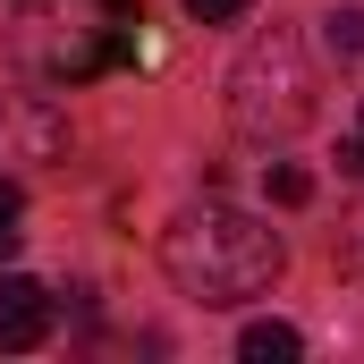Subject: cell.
I'll list each match as a JSON object with an SVG mask.
<instances>
[{
  "label": "cell",
  "mask_w": 364,
  "mask_h": 364,
  "mask_svg": "<svg viewBox=\"0 0 364 364\" xmlns=\"http://www.w3.org/2000/svg\"><path fill=\"white\" fill-rule=\"evenodd\" d=\"M161 263L178 279L186 296H203V305H246V296H263L279 279V237L255 220V212H237V203H195L178 212L170 229H161Z\"/></svg>",
  "instance_id": "cell-1"
},
{
  "label": "cell",
  "mask_w": 364,
  "mask_h": 364,
  "mask_svg": "<svg viewBox=\"0 0 364 364\" xmlns=\"http://www.w3.org/2000/svg\"><path fill=\"white\" fill-rule=\"evenodd\" d=\"M136 9L127 0H17V26H9V51L26 77L43 85H85L102 68H119L136 51Z\"/></svg>",
  "instance_id": "cell-2"
},
{
  "label": "cell",
  "mask_w": 364,
  "mask_h": 364,
  "mask_svg": "<svg viewBox=\"0 0 364 364\" xmlns=\"http://www.w3.org/2000/svg\"><path fill=\"white\" fill-rule=\"evenodd\" d=\"M229 119L246 127V136H296L305 119H314V60H305V43L272 26V34H255L246 51H237V68H229Z\"/></svg>",
  "instance_id": "cell-3"
},
{
  "label": "cell",
  "mask_w": 364,
  "mask_h": 364,
  "mask_svg": "<svg viewBox=\"0 0 364 364\" xmlns=\"http://www.w3.org/2000/svg\"><path fill=\"white\" fill-rule=\"evenodd\" d=\"M51 339V288L26 272H0V348L9 356H26V348H43Z\"/></svg>",
  "instance_id": "cell-4"
},
{
  "label": "cell",
  "mask_w": 364,
  "mask_h": 364,
  "mask_svg": "<svg viewBox=\"0 0 364 364\" xmlns=\"http://www.w3.org/2000/svg\"><path fill=\"white\" fill-rule=\"evenodd\" d=\"M0 110H9V127H17V136H26V153H34V161H43V153H60V144H68V119H60V110H51V102H43V93H9V102H0Z\"/></svg>",
  "instance_id": "cell-5"
},
{
  "label": "cell",
  "mask_w": 364,
  "mask_h": 364,
  "mask_svg": "<svg viewBox=\"0 0 364 364\" xmlns=\"http://www.w3.org/2000/svg\"><path fill=\"white\" fill-rule=\"evenodd\" d=\"M237 356H246V364H296L305 339H296L288 322H246V331H237Z\"/></svg>",
  "instance_id": "cell-6"
},
{
  "label": "cell",
  "mask_w": 364,
  "mask_h": 364,
  "mask_svg": "<svg viewBox=\"0 0 364 364\" xmlns=\"http://www.w3.org/2000/svg\"><path fill=\"white\" fill-rule=\"evenodd\" d=\"M322 43L331 60H364V9H322Z\"/></svg>",
  "instance_id": "cell-7"
},
{
  "label": "cell",
  "mask_w": 364,
  "mask_h": 364,
  "mask_svg": "<svg viewBox=\"0 0 364 364\" xmlns=\"http://www.w3.org/2000/svg\"><path fill=\"white\" fill-rule=\"evenodd\" d=\"M305 195H314V178H305L296 161H272V203H288V212H296Z\"/></svg>",
  "instance_id": "cell-8"
},
{
  "label": "cell",
  "mask_w": 364,
  "mask_h": 364,
  "mask_svg": "<svg viewBox=\"0 0 364 364\" xmlns=\"http://www.w3.org/2000/svg\"><path fill=\"white\" fill-rule=\"evenodd\" d=\"M339 272H348V279H364V212L339 229Z\"/></svg>",
  "instance_id": "cell-9"
},
{
  "label": "cell",
  "mask_w": 364,
  "mask_h": 364,
  "mask_svg": "<svg viewBox=\"0 0 364 364\" xmlns=\"http://www.w3.org/2000/svg\"><path fill=\"white\" fill-rule=\"evenodd\" d=\"M246 9H255V0H186L195 26H229V17H246Z\"/></svg>",
  "instance_id": "cell-10"
},
{
  "label": "cell",
  "mask_w": 364,
  "mask_h": 364,
  "mask_svg": "<svg viewBox=\"0 0 364 364\" xmlns=\"http://www.w3.org/2000/svg\"><path fill=\"white\" fill-rule=\"evenodd\" d=\"M9 246H17V186L0 178V255H9Z\"/></svg>",
  "instance_id": "cell-11"
},
{
  "label": "cell",
  "mask_w": 364,
  "mask_h": 364,
  "mask_svg": "<svg viewBox=\"0 0 364 364\" xmlns=\"http://www.w3.org/2000/svg\"><path fill=\"white\" fill-rule=\"evenodd\" d=\"M331 161H339L348 178H364V136H339V153H331Z\"/></svg>",
  "instance_id": "cell-12"
},
{
  "label": "cell",
  "mask_w": 364,
  "mask_h": 364,
  "mask_svg": "<svg viewBox=\"0 0 364 364\" xmlns=\"http://www.w3.org/2000/svg\"><path fill=\"white\" fill-rule=\"evenodd\" d=\"M356 136H364V127H356Z\"/></svg>",
  "instance_id": "cell-13"
}]
</instances>
